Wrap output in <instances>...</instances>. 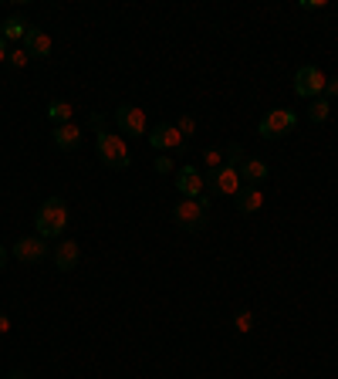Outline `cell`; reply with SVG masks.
Here are the masks:
<instances>
[{
  "mask_svg": "<svg viewBox=\"0 0 338 379\" xmlns=\"http://www.w3.org/2000/svg\"><path fill=\"white\" fill-rule=\"evenodd\" d=\"M207 210H210L207 197H196V200L183 197V200L173 207V220H176L183 230H200L207 224Z\"/></svg>",
  "mask_w": 338,
  "mask_h": 379,
  "instance_id": "cell-2",
  "label": "cell"
},
{
  "mask_svg": "<svg viewBox=\"0 0 338 379\" xmlns=\"http://www.w3.org/2000/svg\"><path fill=\"white\" fill-rule=\"evenodd\" d=\"M115 126L122 129V132H129V136H146V132H149L146 112L135 108V105H119V108H115Z\"/></svg>",
  "mask_w": 338,
  "mask_h": 379,
  "instance_id": "cell-7",
  "label": "cell"
},
{
  "mask_svg": "<svg viewBox=\"0 0 338 379\" xmlns=\"http://www.w3.org/2000/svg\"><path fill=\"white\" fill-rule=\"evenodd\" d=\"M325 85H328V78H325L321 68H314V65L298 68V75H294V92H298L301 99H318V95L325 92Z\"/></svg>",
  "mask_w": 338,
  "mask_h": 379,
  "instance_id": "cell-5",
  "label": "cell"
},
{
  "mask_svg": "<svg viewBox=\"0 0 338 379\" xmlns=\"http://www.w3.org/2000/svg\"><path fill=\"white\" fill-rule=\"evenodd\" d=\"M34 224H37V237H61V230L68 227V207H65V200H58V197H51V200L41 203V210H37V217H34Z\"/></svg>",
  "mask_w": 338,
  "mask_h": 379,
  "instance_id": "cell-1",
  "label": "cell"
},
{
  "mask_svg": "<svg viewBox=\"0 0 338 379\" xmlns=\"http://www.w3.org/2000/svg\"><path fill=\"white\" fill-rule=\"evenodd\" d=\"M328 112H332V102L321 99V95L312 99V105H308V119H312V122H325V119H328Z\"/></svg>",
  "mask_w": 338,
  "mask_h": 379,
  "instance_id": "cell-18",
  "label": "cell"
},
{
  "mask_svg": "<svg viewBox=\"0 0 338 379\" xmlns=\"http://www.w3.org/2000/svg\"><path fill=\"white\" fill-rule=\"evenodd\" d=\"M78 143H81V129L75 126V122L54 129V146H58V150H78Z\"/></svg>",
  "mask_w": 338,
  "mask_h": 379,
  "instance_id": "cell-15",
  "label": "cell"
},
{
  "mask_svg": "<svg viewBox=\"0 0 338 379\" xmlns=\"http://www.w3.org/2000/svg\"><path fill=\"white\" fill-rule=\"evenodd\" d=\"M24 51L27 54H34V58H48V54H51V38H48L41 27H27Z\"/></svg>",
  "mask_w": 338,
  "mask_h": 379,
  "instance_id": "cell-12",
  "label": "cell"
},
{
  "mask_svg": "<svg viewBox=\"0 0 338 379\" xmlns=\"http://www.w3.org/2000/svg\"><path fill=\"white\" fill-rule=\"evenodd\" d=\"M99 156H102L105 166H112V170H126L129 166V150H126V143H122V136H115V132H99Z\"/></svg>",
  "mask_w": 338,
  "mask_h": 379,
  "instance_id": "cell-3",
  "label": "cell"
},
{
  "mask_svg": "<svg viewBox=\"0 0 338 379\" xmlns=\"http://www.w3.org/2000/svg\"><path fill=\"white\" fill-rule=\"evenodd\" d=\"M227 159L240 163V159H244V150H240V146H230V150H227Z\"/></svg>",
  "mask_w": 338,
  "mask_h": 379,
  "instance_id": "cell-25",
  "label": "cell"
},
{
  "mask_svg": "<svg viewBox=\"0 0 338 379\" xmlns=\"http://www.w3.org/2000/svg\"><path fill=\"white\" fill-rule=\"evenodd\" d=\"M48 254V244H44V237H21L17 244H14V257L17 261H24V264H34V261H41Z\"/></svg>",
  "mask_w": 338,
  "mask_h": 379,
  "instance_id": "cell-11",
  "label": "cell"
},
{
  "mask_svg": "<svg viewBox=\"0 0 338 379\" xmlns=\"http://www.w3.org/2000/svg\"><path fill=\"white\" fill-rule=\"evenodd\" d=\"M301 7H305V10H321L325 0H301Z\"/></svg>",
  "mask_w": 338,
  "mask_h": 379,
  "instance_id": "cell-24",
  "label": "cell"
},
{
  "mask_svg": "<svg viewBox=\"0 0 338 379\" xmlns=\"http://www.w3.org/2000/svg\"><path fill=\"white\" fill-rule=\"evenodd\" d=\"M71 112H75V108H71L68 102H51V105H48V115H51L58 126H68V122H71Z\"/></svg>",
  "mask_w": 338,
  "mask_h": 379,
  "instance_id": "cell-17",
  "label": "cell"
},
{
  "mask_svg": "<svg viewBox=\"0 0 338 379\" xmlns=\"http://www.w3.org/2000/svg\"><path fill=\"white\" fill-rule=\"evenodd\" d=\"M0 264H3V248H0Z\"/></svg>",
  "mask_w": 338,
  "mask_h": 379,
  "instance_id": "cell-30",
  "label": "cell"
},
{
  "mask_svg": "<svg viewBox=\"0 0 338 379\" xmlns=\"http://www.w3.org/2000/svg\"><path fill=\"white\" fill-rule=\"evenodd\" d=\"M207 186H210V193H223V197H237L240 193V173H237V166H217V170H210V177H207Z\"/></svg>",
  "mask_w": 338,
  "mask_h": 379,
  "instance_id": "cell-6",
  "label": "cell"
},
{
  "mask_svg": "<svg viewBox=\"0 0 338 379\" xmlns=\"http://www.w3.org/2000/svg\"><path fill=\"white\" fill-rule=\"evenodd\" d=\"M294 126H298V115H294L291 108H274V112H267V115L260 119L257 132L264 139H281V136H287Z\"/></svg>",
  "mask_w": 338,
  "mask_h": 379,
  "instance_id": "cell-4",
  "label": "cell"
},
{
  "mask_svg": "<svg viewBox=\"0 0 338 379\" xmlns=\"http://www.w3.org/2000/svg\"><path fill=\"white\" fill-rule=\"evenodd\" d=\"M78 241H61L58 244V251H54V264H58V271H71L75 264H78Z\"/></svg>",
  "mask_w": 338,
  "mask_h": 379,
  "instance_id": "cell-14",
  "label": "cell"
},
{
  "mask_svg": "<svg viewBox=\"0 0 338 379\" xmlns=\"http://www.w3.org/2000/svg\"><path fill=\"white\" fill-rule=\"evenodd\" d=\"M237 173H240V183H247V186H260V183L267 179V163L257 159V156H244V159L237 163Z\"/></svg>",
  "mask_w": 338,
  "mask_h": 379,
  "instance_id": "cell-10",
  "label": "cell"
},
{
  "mask_svg": "<svg viewBox=\"0 0 338 379\" xmlns=\"http://www.w3.org/2000/svg\"><path fill=\"white\" fill-rule=\"evenodd\" d=\"M7 61H10V68H24L27 61H31V54H27L24 48H17V51H10V54H7Z\"/></svg>",
  "mask_w": 338,
  "mask_h": 379,
  "instance_id": "cell-19",
  "label": "cell"
},
{
  "mask_svg": "<svg viewBox=\"0 0 338 379\" xmlns=\"http://www.w3.org/2000/svg\"><path fill=\"white\" fill-rule=\"evenodd\" d=\"M10 379H24V373H10Z\"/></svg>",
  "mask_w": 338,
  "mask_h": 379,
  "instance_id": "cell-29",
  "label": "cell"
},
{
  "mask_svg": "<svg viewBox=\"0 0 338 379\" xmlns=\"http://www.w3.org/2000/svg\"><path fill=\"white\" fill-rule=\"evenodd\" d=\"M3 332H10V318H7V315H0V335H3Z\"/></svg>",
  "mask_w": 338,
  "mask_h": 379,
  "instance_id": "cell-27",
  "label": "cell"
},
{
  "mask_svg": "<svg viewBox=\"0 0 338 379\" xmlns=\"http://www.w3.org/2000/svg\"><path fill=\"white\" fill-rule=\"evenodd\" d=\"M169 170H173V159H169V156H159V159H156V173H169Z\"/></svg>",
  "mask_w": 338,
  "mask_h": 379,
  "instance_id": "cell-23",
  "label": "cell"
},
{
  "mask_svg": "<svg viewBox=\"0 0 338 379\" xmlns=\"http://www.w3.org/2000/svg\"><path fill=\"white\" fill-rule=\"evenodd\" d=\"M260 207H264V190H257V186H240V193H237V210H240L244 217H254Z\"/></svg>",
  "mask_w": 338,
  "mask_h": 379,
  "instance_id": "cell-13",
  "label": "cell"
},
{
  "mask_svg": "<svg viewBox=\"0 0 338 379\" xmlns=\"http://www.w3.org/2000/svg\"><path fill=\"white\" fill-rule=\"evenodd\" d=\"M27 27H31V24H27L24 17H17V14H14V17H7V21L0 24V38H3V41H17V38L24 41Z\"/></svg>",
  "mask_w": 338,
  "mask_h": 379,
  "instance_id": "cell-16",
  "label": "cell"
},
{
  "mask_svg": "<svg viewBox=\"0 0 338 379\" xmlns=\"http://www.w3.org/2000/svg\"><path fill=\"white\" fill-rule=\"evenodd\" d=\"M149 143L156 146V150H169V152H183L186 150V139H183V132L176 126H156L149 132Z\"/></svg>",
  "mask_w": 338,
  "mask_h": 379,
  "instance_id": "cell-9",
  "label": "cell"
},
{
  "mask_svg": "<svg viewBox=\"0 0 338 379\" xmlns=\"http://www.w3.org/2000/svg\"><path fill=\"white\" fill-rule=\"evenodd\" d=\"M203 163H207L210 170H217V166L223 163V150H207L203 152Z\"/></svg>",
  "mask_w": 338,
  "mask_h": 379,
  "instance_id": "cell-21",
  "label": "cell"
},
{
  "mask_svg": "<svg viewBox=\"0 0 338 379\" xmlns=\"http://www.w3.org/2000/svg\"><path fill=\"white\" fill-rule=\"evenodd\" d=\"M183 132V139H189V136H196V119H189V115H183L180 126H176Z\"/></svg>",
  "mask_w": 338,
  "mask_h": 379,
  "instance_id": "cell-20",
  "label": "cell"
},
{
  "mask_svg": "<svg viewBox=\"0 0 338 379\" xmlns=\"http://www.w3.org/2000/svg\"><path fill=\"white\" fill-rule=\"evenodd\" d=\"M7 54H10V51H7V41L0 38V61H7Z\"/></svg>",
  "mask_w": 338,
  "mask_h": 379,
  "instance_id": "cell-28",
  "label": "cell"
},
{
  "mask_svg": "<svg viewBox=\"0 0 338 379\" xmlns=\"http://www.w3.org/2000/svg\"><path fill=\"white\" fill-rule=\"evenodd\" d=\"M176 190H180L183 197L196 200V197H203V190H207V177H203L196 166H183L180 173H176Z\"/></svg>",
  "mask_w": 338,
  "mask_h": 379,
  "instance_id": "cell-8",
  "label": "cell"
},
{
  "mask_svg": "<svg viewBox=\"0 0 338 379\" xmlns=\"http://www.w3.org/2000/svg\"><path fill=\"white\" fill-rule=\"evenodd\" d=\"M254 329V315H251V312H240V315H237V332H251Z\"/></svg>",
  "mask_w": 338,
  "mask_h": 379,
  "instance_id": "cell-22",
  "label": "cell"
},
{
  "mask_svg": "<svg viewBox=\"0 0 338 379\" xmlns=\"http://www.w3.org/2000/svg\"><path fill=\"white\" fill-rule=\"evenodd\" d=\"M325 92H328V95H338V78H332V81L325 85Z\"/></svg>",
  "mask_w": 338,
  "mask_h": 379,
  "instance_id": "cell-26",
  "label": "cell"
}]
</instances>
